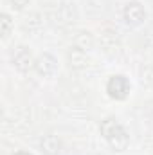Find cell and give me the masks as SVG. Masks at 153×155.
<instances>
[{
	"label": "cell",
	"mask_w": 153,
	"mask_h": 155,
	"mask_svg": "<svg viewBox=\"0 0 153 155\" xmlns=\"http://www.w3.org/2000/svg\"><path fill=\"white\" fill-rule=\"evenodd\" d=\"M99 130H101V135L106 139V143L115 152H124L130 146V134L115 117L103 119L99 124Z\"/></svg>",
	"instance_id": "cell-1"
},
{
	"label": "cell",
	"mask_w": 153,
	"mask_h": 155,
	"mask_svg": "<svg viewBox=\"0 0 153 155\" xmlns=\"http://www.w3.org/2000/svg\"><path fill=\"white\" fill-rule=\"evenodd\" d=\"M130 90H132V83L124 74H114V76H110L108 83H106V92L115 101L126 99Z\"/></svg>",
	"instance_id": "cell-2"
},
{
	"label": "cell",
	"mask_w": 153,
	"mask_h": 155,
	"mask_svg": "<svg viewBox=\"0 0 153 155\" xmlns=\"http://www.w3.org/2000/svg\"><path fill=\"white\" fill-rule=\"evenodd\" d=\"M122 18L126 22V25L130 27H139L141 24H144L146 20V9L141 2L133 0V2H128L124 5V11H122Z\"/></svg>",
	"instance_id": "cell-3"
},
{
	"label": "cell",
	"mask_w": 153,
	"mask_h": 155,
	"mask_svg": "<svg viewBox=\"0 0 153 155\" xmlns=\"http://www.w3.org/2000/svg\"><path fill=\"white\" fill-rule=\"evenodd\" d=\"M34 71L43 78L54 76L56 71H58V60L50 52H43V54H40L38 58H36V61H34Z\"/></svg>",
	"instance_id": "cell-4"
},
{
	"label": "cell",
	"mask_w": 153,
	"mask_h": 155,
	"mask_svg": "<svg viewBox=\"0 0 153 155\" xmlns=\"http://www.w3.org/2000/svg\"><path fill=\"white\" fill-rule=\"evenodd\" d=\"M34 58H33V52L27 49V47H18L16 52H13V65L16 71L20 72H27L31 69H34Z\"/></svg>",
	"instance_id": "cell-5"
},
{
	"label": "cell",
	"mask_w": 153,
	"mask_h": 155,
	"mask_svg": "<svg viewBox=\"0 0 153 155\" xmlns=\"http://www.w3.org/2000/svg\"><path fill=\"white\" fill-rule=\"evenodd\" d=\"M40 148L45 155H58L61 150V141L58 135L49 134V135H43V139L40 141Z\"/></svg>",
	"instance_id": "cell-6"
},
{
	"label": "cell",
	"mask_w": 153,
	"mask_h": 155,
	"mask_svg": "<svg viewBox=\"0 0 153 155\" xmlns=\"http://www.w3.org/2000/svg\"><path fill=\"white\" fill-rule=\"evenodd\" d=\"M69 61H70V67L72 69H85L86 67V54L83 49L79 47H72L70 52H69Z\"/></svg>",
	"instance_id": "cell-7"
},
{
	"label": "cell",
	"mask_w": 153,
	"mask_h": 155,
	"mask_svg": "<svg viewBox=\"0 0 153 155\" xmlns=\"http://www.w3.org/2000/svg\"><path fill=\"white\" fill-rule=\"evenodd\" d=\"M76 47L83 49L85 52H86V51H90V49L94 47V38H92V35H90V33L81 31V33L77 35V38H76Z\"/></svg>",
	"instance_id": "cell-8"
},
{
	"label": "cell",
	"mask_w": 153,
	"mask_h": 155,
	"mask_svg": "<svg viewBox=\"0 0 153 155\" xmlns=\"http://www.w3.org/2000/svg\"><path fill=\"white\" fill-rule=\"evenodd\" d=\"M11 29H13V20H11V16H9L7 13H2V15H0V35H2V38H5V36L11 33Z\"/></svg>",
	"instance_id": "cell-9"
},
{
	"label": "cell",
	"mask_w": 153,
	"mask_h": 155,
	"mask_svg": "<svg viewBox=\"0 0 153 155\" xmlns=\"http://www.w3.org/2000/svg\"><path fill=\"white\" fill-rule=\"evenodd\" d=\"M29 2H31V0H9L11 7H13V9H16V11H22V9H25V7L29 5Z\"/></svg>",
	"instance_id": "cell-10"
},
{
	"label": "cell",
	"mask_w": 153,
	"mask_h": 155,
	"mask_svg": "<svg viewBox=\"0 0 153 155\" xmlns=\"http://www.w3.org/2000/svg\"><path fill=\"white\" fill-rule=\"evenodd\" d=\"M13 155H33V153H29V152H25V150H20V152H15Z\"/></svg>",
	"instance_id": "cell-11"
}]
</instances>
